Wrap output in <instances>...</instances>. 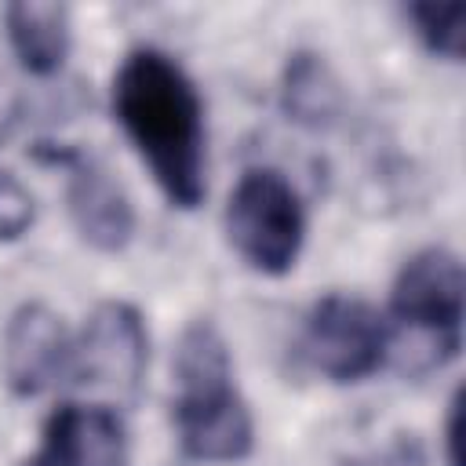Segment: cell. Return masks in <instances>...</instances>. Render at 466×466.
I'll return each mask as SVG.
<instances>
[{
	"instance_id": "cell-1",
	"label": "cell",
	"mask_w": 466,
	"mask_h": 466,
	"mask_svg": "<svg viewBox=\"0 0 466 466\" xmlns=\"http://www.w3.org/2000/svg\"><path fill=\"white\" fill-rule=\"evenodd\" d=\"M113 113L164 197L175 208H197L208 189L204 106L186 69L157 47L131 51L113 76Z\"/></svg>"
},
{
	"instance_id": "cell-3",
	"label": "cell",
	"mask_w": 466,
	"mask_h": 466,
	"mask_svg": "<svg viewBox=\"0 0 466 466\" xmlns=\"http://www.w3.org/2000/svg\"><path fill=\"white\" fill-rule=\"evenodd\" d=\"M462 299L466 277L462 262L448 248L415 251L390 295V309L397 320L400 346L411 353V368H441L462 346Z\"/></svg>"
},
{
	"instance_id": "cell-9",
	"label": "cell",
	"mask_w": 466,
	"mask_h": 466,
	"mask_svg": "<svg viewBox=\"0 0 466 466\" xmlns=\"http://www.w3.org/2000/svg\"><path fill=\"white\" fill-rule=\"evenodd\" d=\"M69 167V215L95 251H124L135 237V208L116 175L95 157H62Z\"/></svg>"
},
{
	"instance_id": "cell-4",
	"label": "cell",
	"mask_w": 466,
	"mask_h": 466,
	"mask_svg": "<svg viewBox=\"0 0 466 466\" xmlns=\"http://www.w3.org/2000/svg\"><path fill=\"white\" fill-rule=\"evenodd\" d=\"M226 237L255 273H288L306 240V208L299 189L273 167L244 171L226 200Z\"/></svg>"
},
{
	"instance_id": "cell-12",
	"label": "cell",
	"mask_w": 466,
	"mask_h": 466,
	"mask_svg": "<svg viewBox=\"0 0 466 466\" xmlns=\"http://www.w3.org/2000/svg\"><path fill=\"white\" fill-rule=\"evenodd\" d=\"M408 22L430 55H441L448 62L462 58V44H466V7L462 4H411Z\"/></svg>"
},
{
	"instance_id": "cell-5",
	"label": "cell",
	"mask_w": 466,
	"mask_h": 466,
	"mask_svg": "<svg viewBox=\"0 0 466 466\" xmlns=\"http://www.w3.org/2000/svg\"><path fill=\"white\" fill-rule=\"evenodd\" d=\"M393 331L382 313L357 295H324L302 320L299 353L331 382H360L382 368Z\"/></svg>"
},
{
	"instance_id": "cell-13",
	"label": "cell",
	"mask_w": 466,
	"mask_h": 466,
	"mask_svg": "<svg viewBox=\"0 0 466 466\" xmlns=\"http://www.w3.org/2000/svg\"><path fill=\"white\" fill-rule=\"evenodd\" d=\"M33 218H36L33 193L11 171H0V240H18L22 233H29Z\"/></svg>"
},
{
	"instance_id": "cell-6",
	"label": "cell",
	"mask_w": 466,
	"mask_h": 466,
	"mask_svg": "<svg viewBox=\"0 0 466 466\" xmlns=\"http://www.w3.org/2000/svg\"><path fill=\"white\" fill-rule=\"evenodd\" d=\"M146 364L149 331L142 313L131 302H102L87 317L84 331L73 339L66 379H73L80 390L113 397L120 404L138 397Z\"/></svg>"
},
{
	"instance_id": "cell-8",
	"label": "cell",
	"mask_w": 466,
	"mask_h": 466,
	"mask_svg": "<svg viewBox=\"0 0 466 466\" xmlns=\"http://www.w3.org/2000/svg\"><path fill=\"white\" fill-rule=\"evenodd\" d=\"M25 466H127L124 419L106 404H62Z\"/></svg>"
},
{
	"instance_id": "cell-10",
	"label": "cell",
	"mask_w": 466,
	"mask_h": 466,
	"mask_svg": "<svg viewBox=\"0 0 466 466\" xmlns=\"http://www.w3.org/2000/svg\"><path fill=\"white\" fill-rule=\"evenodd\" d=\"M4 22H7V40H11L22 69H29L33 76H51L62 69L66 55H69V40H73L66 4L18 0V4H7Z\"/></svg>"
},
{
	"instance_id": "cell-14",
	"label": "cell",
	"mask_w": 466,
	"mask_h": 466,
	"mask_svg": "<svg viewBox=\"0 0 466 466\" xmlns=\"http://www.w3.org/2000/svg\"><path fill=\"white\" fill-rule=\"evenodd\" d=\"M448 466H459V455H455V444H459V397L448 404Z\"/></svg>"
},
{
	"instance_id": "cell-2",
	"label": "cell",
	"mask_w": 466,
	"mask_h": 466,
	"mask_svg": "<svg viewBox=\"0 0 466 466\" xmlns=\"http://www.w3.org/2000/svg\"><path fill=\"white\" fill-rule=\"evenodd\" d=\"M175 430L189 462H240L255 444V422L233 386V360L222 331L204 317L193 320L175 350Z\"/></svg>"
},
{
	"instance_id": "cell-11",
	"label": "cell",
	"mask_w": 466,
	"mask_h": 466,
	"mask_svg": "<svg viewBox=\"0 0 466 466\" xmlns=\"http://www.w3.org/2000/svg\"><path fill=\"white\" fill-rule=\"evenodd\" d=\"M280 106L288 113V120L302 124V127H331L342 116V84L331 73V66L324 62V55L317 51H295L284 66V80H280Z\"/></svg>"
},
{
	"instance_id": "cell-7",
	"label": "cell",
	"mask_w": 466,
	"mask_h": 466,
	"mask_svg": "<svg viewBox=\"0 0 466 466\" xmlns=\"http://www.w3.org/2000/svg\"><path fill=\"white\" fill-rule=\"evenodd\" d=\"M73 339L62 317L44 302H25L4 328V379L18 397H36L69 371Z\"/></svg>"
}]
</instances>
